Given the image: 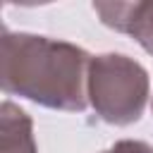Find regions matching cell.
<instances>
[{"label": "cell", "mask_w": 153, "mask_h": 153, "mask_svg": "<svg viewBox=\"0 0 153 153\" xmlns=\"http://www.w3.org/2000/svg\"><path fill=\"white\" fill-rule=\"evenodd\" d=\"M91 57L84 48L24 31H5L0 50V84L7 96L65 112L88 105L86 79Z\"/></svg>", "instance_id": "1"}, {"label": "cell", "mask_w": 153, "mask_h": 153, "mask_svg": "<svg viewBox=\"0 0 153 153\" xmlns=\"http://www.w3.org/2000/svg\"><path fill=\"white\" fill-rule=\"evenodd\" d=\"M86 96L103 122L127 127L141 120L151 96V79L134 57L103 53L91 57Z\"/></svg>", "instance_id": "2"}, {"label": "cell", "mask_w": 153, "mask_h": 153, "mask_svg": "<svg viewBox=\"0 0 153 153\" xmlns=\"http://www.w3.org/2000/svg\"><path fill=\"white\" fill-rule=\"evenodd\" d=\"M93 12L105 26L131 36L148 55H153V0L93 2Z\"/></svg>", "instance_id": "3"}, {"label": "cell", "mask_w": 153, "mask_h": 153, "mask_svg": "<svg viewBox=\"0 0 153 153\" xmlns=\"http://www.w3.org/2000/svg\"><path fill=\"white\" fill-rule=\"evenodd\" d=\"M0 153H38L33 122L12 100L0 105Z\"/></svg>", "instance_id": "4"}, {"label": "cell", "mask_w": 153, "mask_h": 153, "mask_svg": "<svg viewBox=\"0 0 153 153\" xmlns=\"http://www.w3.org/2000/svg\"><path fill=\"white\" fill-rule=\"evenodd\" d=\"M105 153H153V146L139 139H120Z\"/></svg>", "instance_id": "5"}, {"label": "cell", "mask_w": 153, "mask_h": 153, "mask_svg": "<svg viewBox=\"0 0 153 153\" xmlns=\"http://www.w3.org/2000/svg\"><path fill=\"white\" fill-rule=\"evenodd\" d=\"M151 108H153V100H151Z\"/></svg>", "instance_id": "6"}, {"label": "cell", "mask_w": 153, "mask_h": 153, "mask_svg": "<svg viewBox=\"0 0 153 153\" xmlns=\"http://www.w3.org/2000/svg\"><path fill=\"white\" fill-rule=\"evenodd\" d=\"M100 153H105V151H100Z\"/></svg>", "instance_id": "7"}]
</instances>
